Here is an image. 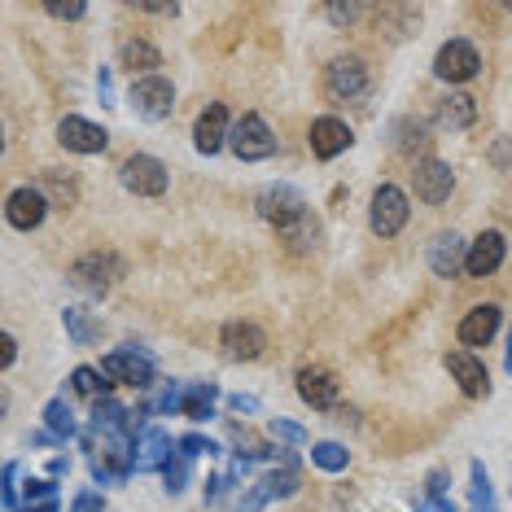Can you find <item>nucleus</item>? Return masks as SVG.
Masks as SVG:
<instances>
[{"label": "nucleus", "instance_id": "f257e3e1", "mask_svg": "<svg viewBox=\"0 0 512 512\" xmlns=\"http://www.w3.org/2000/svg\"><path fill=\"white\" fill-rule=\"evenodd\" d=\"M259 219H267V224L298 250H307L320 232L316 219H311V211H307V197H302L298 189H289V184H272V189L259 193Z\"/></svg>", "mask_w": 512, "mask_h": 512}, {"label": "nucleus", "instance_id": "f03ea898", "mask_svg": "<svg viewBox=\"0 0 512 512\" xmlns=\"http://www.w3.org/2000/svg\"><path fill=\"white\" fill-rule=\"evenodd\" d=\"M119 276H123V259H119V254L92 250V254H84V259L71 263V285L79 289V294H88V298H106L110 289L119 285Z\"/></svg>", "mask_w": 512, "mask_h": 512}, {"label": "nucleus", "instance_id": "7ed1b4c3", "mask_svg": "<svg viewBox=\"0 0 512 512\" xmlns=\"http://www.w3.org/2000/svg\"><path fill=\"white\" fill-rule=\"evenodd\" d=\"M127 101H132L136 119L162 123V119H171V110H176V88H171V79H162V75H145L132 84Z\"/></svg>", "mask_w": 512, "mask_h": 512}, {"label": "nucleus", "instance_id": "20e7f679", "mask_svg": "<svg viewBox=\"0 0 512 512\" xmlns=\"http://www.w3.org/2000/svg\"><path fill=\"white\" fill-rule=\"evenodd\" d=\"M101 377L114 381V386H132V390H149L154 386V359L136 346H123V351H110L101 359Z\"/></svg>", "mask_w": 512, "mask_h": 512}, {"label": "nucleus", "instance_id": "39448f33", "mask_svg": "<svg viewBox=\"0 0 512 512\" xmlns=\"http://www.w3.org/2000/svg\"><path fill=\"white\" fill-rule=\"evenodd\" d=\"M228 145L241 162H263L276 154V136H272V127L263 123V114H241V119L232 123Z\"/></svg>", "mask_w": 512, "mask_h": 512}, {"label": "nucleus", "instance_id": "423d86ee", "mask_svg": "<svg viewBox=\"0 0 512 512\" xmlns=\"http://www.w3.org/2000/svg\"><path fill=\"white\" fill-rule=\"evenodd\" d=\"M407 215H412V206H407V193L399 184H381L377 193H372V211H368V224L377 237H399Z\"/></svg>", "mask_w": 512, "mask_h": 512}, {"label": "nucleus", "instance_id": "0eeeda50", "mask_svg": "<svg viewBox=\"0 0 512 512\" xmlns=\"http://www.w3.org/2000/svg\"><path fill=\"white\" fill-rule=\"evenodd\" d=\"M119 180H123V189L136 193V197H162L167 193V167H162L154 154H132L123 162Z\"/></svg>", "mask_w": 512, "mask_h": 512}, {"label": "nucleus", "instance_id": "6e6552de", "mask_svg": "<svg viewBox=\"0 0 512 512\" xmlns=\"http://www.w3.org/2000/svg\"><path fill=\"white\" fill-rule=\"evenodd\" d=\"M477 66H482V53H477L469 40H447L438 49V57H434V75L447 79V84H464V79H473Z\"/></svg>", "mask_w": 512, "mask_h": 512}, {"label": "nucleus", "instance_id": "1a4fd4ad", "mask_svg": "<svg viewBox=\"0 0 512 512\" xmlns=\"http://www.w3.org/2000/svg\"><path fill=\"white\" fill-rule=\"evenodd\" d=\"M412 184L425 206H442L451 197V189H456V176H451V167L442 158H421L412 171Z\"/></svg>", "mask_w": 512, "mask_h": 512}, {"label": "nucleus", "instance_id": "9d476101", "mask_svg": "<svg viewBox=\"0 0 512 512\" xmlns=\"http://www.w3.org/2000/svg\"><path fill=\"white\" fill-rule=\"evenodd\" d=\"M324 88H329V97H337V101L364 97L368 92V66L359 62V57H333L329 71H324Z\"/></svg>", "mask_w": 512, "mask_h": 512}, {"label": "nucleus", "instance_id": "9b49d317", "mask_svg": "<svg viewBox=\"0 0 512 512\" xmlns=\"http://www.w3.org/2000/svg\"><path fill=\"white\" fill-rule=\"evenodd\" d=\"M57 141H62L71 154H106L110 145V132L88 119H79V114H66L62 123H57Z\"/></svg>", "mask_w": 512, "mask_h": 512}, {"label": "nucleus", "instance_id": "f8f14e48", "mask_svg": "<svg viewBox=\"0 0 512 512\" xmlns=\"http://www.w3.org/2000/svg\"><path fill=\"white\" fill-rule=\"evenodd\" d=\"M442 364H447L451 381H456L469 399H486V394H491V372H486V364L473 351H451Z\"/></svg>", "mask_w": 512, "mask_h": 512}, {"label": "nucleus", "instance_id": "ddd939ff", "mask_svg": "<svg viewBox=\"0 0 512 512\" xmlns=\"http://www.w3.org/2000/svg\"><path fill=\"white\" fill-rule=\"evenodd\" d=\"M228 136H232V119H228V106H206L202 114H197V127H193V145H197V154H219V149L228 145Z\"/></svg>", "mask_w": 512, "mask_h": 512}, {"label": "nucleus", "instance_id": "4468645a", "mask_svg": "<svg viewBox=\"0 0 512 512\" xmlns=\"http://www.w3.org/2000/svg\"><path fill=\"white\" fill-rule=\"evenodd\" d=\"M44 215H49V197H44L40 189H31V184H22V189L9 193L5 202V219L14 224L18 232H31L44 224Z\"/></svg>", "mask_w": 512, "mask_h": 512}, {"label": "nucleus", "instance_id": "2eb2a0df", "mask_svg": "<svg viewBox=\"0 0 512 512\" xmlns=\"http://www.w3.org/2000/svg\"><path fill=\"white\" fill-rule=\"evenodd\" d=\"M219 346H224L228 359H259L267 351V333L250 320H228L224 333H219Z\"/></svg>", "mask_w": 512, "mask_h": 512}, {"label": "nucleus", "instance_id": "dca6fc26", "mask_svg": "<svg viewBox=\"0 0 512 512\" xmlns=\"http://www.w3.org/2000/svg\"><path fill=\"white\" fill-rule=\"evenodd\" d=\"M171 447H180V442H171L167 429L158 425H145L141 434H136V473H154V469H167V460L176 456Z\"/></svg>", "mask_w": 512, "mask_h": 512}, {"label": "nucleus", "instance_id": "f3484780", "mask_svg": "<svg viewBox=\"0 0 512 512\" xmlns=\"http://www.w3.org/2000/svg\"><path fill=\"white\" fill-rule=\"evenodd\" d=\"M298 394H302V403H311L316 412H333L342 386H337V377L329 368H302L298 372Z\"/></svg>", "mask_w": 512, "mask_h": 512}, {"label": "nucleus", "instance_id": "a211bd4d", "mask_svg": "<svg viewBox=\"0 0 512 512\" xmlns=\"http://www.w3.org/2000/svg\"><path fill=\"white\" fill-rule=\"evenodd\" d=\"M464 259H469V246H464L460 232H438L429 241V267H434V276H460Z\"/></svg>", "mask_w": 512, "mask_h": 512}, {"label": "nucleus", "instance_id": "6ab92c4d", "mask_svg": "<svg viewBox=\"0 0 512 512\" xmlns=\"http://www.w3.org/2000/svg\"><path fill=\"white\" fill-rule=\"evenodd\" d=\"M504 232H482V237L469 246V259H464V272L469 276H495L504 267Z\"/></svg>", "mask_w": 512, "mask_h": 512}, {"label": "nucleus", "instance_id": "aec40b11", "mask_svg": "<svg viewBox=\"0 0 512 512\" xmlns=\"http://www.w3.org/2000/svg\"><path fill=\"white\" fill-rule=\"evenodd\" d=\"M351 145H355V132L342 119H316V123H311V154H316V158L329 162L337 154H346Z\"/></svg>", "mask_w": 512, "mask_h": 512}, {"label": "nucleus", "instance_id": "412c9836", "mask_svg": "<svg viewBox=\"0 0 512 512\" xmlns=\"http://www.w3.org/2000/svg\"><path fill=\"white\" fill-rule=\"evenodd\" d=\"M499 333V307H473L469 316L460 320V346H486Z\"/></svg>", "mask_w": 512, "mask_h": 512}, {"label": "nucleus", "instance_id": "4be33fe9", "mask_svg": "<svg viewBox=\"0 0 512 512\" xmlns=\"http://www.w3.org/2000/svg\"><path fill=\"white\" fill-rule=\"evenodd\" d=\"M215 403H219L215 381H189V386H184V399H180V416H189V421H211Z\"/></svg>", "mask_w": 512, "mask_h": 512}, {"label": "nucleus", "instance_id": "5701e85b", "mask_svg": "<svg viewBox=\"0 0 512 512\" xmlns=\"http://www.w3.org/2000/svg\"><path fill=\"white\" fill-rule=\"evenodd\" d=\"M434 119H438V127H447V132H460V127H469L477 119V106L469 92H447V97L438 101Z\"/></svg>", "mask_w": 512, "mask_h": 512}, {"label": "nucleus", "instance_id": "b1692460", "mask_svg": "<svg viewBox=\"0 0 512 512\" xmlns=\"http://www.w3.org/2000/svg\"><path fill=\"white\" fill-rule=\"evenodd\" d=\"M119 62L127 66V71H141V79L145 75H154L158 71V66H162V53L154 49V44H149V40H123V49H119Z\"/></svg>", "mask_w": 512, "mask_h": 512}, {"label": "nucleus", "instance_id": "393cba45", "mask_svg": "<svg viewBox=\"0 0 512 512\" xmlns=\"http://www.w3.org/2000/svg\"><path fill=\"white\" fill-rule=\"evenodd\" d=\"M62 324H66V333H71L75 346H92L101 337V320L92 316L88 307H66L62 311Z\"/></svg>", "mask_w": 512, "mask_h": 512}, {"label": "nucleus", "instance_id": "a878e982", "mask_svg": "<svg viewBox=\"0 0 512 512\" xmlns=\"http://www.w3.org/2000/svg\"><path fill=\"white\" fill-rule=\"evenodd\" d=\"M44 429H49L57 442L75 438L79 434V421H75L71 403H66V399H49V403H44Z\"/></svg>", "mask_w": 512, "mask_h": 512}, {"label": "nucleus", "instance_id": "bb28decb", "mask_svg": "<svg viewBox=\"0 0 512 512\" xmlns=\"http://www.w3.org/2000/svg\"><path fill=\"white\" fill-rule=\"evenodd\" d=\"M469 512H499L495 504V486H491V477H486V464L482 460H473L469 464Z\"/></svg>", "mask_w": 512, "mask_h": 512}, {"label": "nucleus", "instance_id": "cd10ccee", "mask_svg": "<svg viewBox=\"0 0 512 512\" xmlns=\"http://www.w3.org/2000/svg\"><path fill=\"white\" fill-rule=\"evenodd\" d=\"M228 438H232V447H237V460H272L281 447H267V442L259 434H250L246 425H228Z\"/></svg>", "mask_w": 512, "mask_h": 512}, {"label": "nucleus", "instance_id": "c85d7f7f", "mask_svg": "<svg viewBox=\"0 0 512 512\" xmlns=\"http://www.w3.org/2000/svg\"><path fill=\"white\" fill-rule=\"evenodd\" d=\"M254 486L263 491L267 504H272V499H289V495H298V469H294V464H285V469H272L267 477H259Z\"/></svg>", "mask_w": 512, "mask_h": 512}, {"label": "nucleus", "instance_id": "c756f323", "mask_svg": "<svg viewBox=\"0 0 512 512\" xmlns=\"http://www.w3.org/2000/svg\"><path fill=\"white\" fill-rule=\"evenodd\" d=\"M44 197H49V206H75L79 202V184L71 176H62V171H44Z\"/></svg>", "mask_w": 512, "mask_h": 512}, {"label": "nucleus", "instance_id": "7c9ffc66", "mask_svg": "<svg viewBox=\"0 0 512 512\" xmlns=\"http://www.w3.org/2000/svg\"><path fill=\"white\" fill-rule=\"evenodd\" d=\"M71 390L75 394H84V399H92V403H101V399H110V381L101 377V368H75L71 372Z\"/></svg>", "mask_w": 512, "mask_h": 512}, {"label": "nucleus", "instance_id": "2f4dec72", "mask_svg": "<svg viewBox=\"0 0 512 512\" xmlns=\"http://www.w3.org/2000/svg\"><path fill=\"white\" fill-rule=\"evenodd\" d=\"M311 464L324 473H342L346 464H351V451H346L342 442H316V447H311Z\"/></svg>", "mask_w": 512, "mask_h": 512}, {"label": "nucleus", "instance_id": "473e14b6", "mask_svg": "<svg viewBox=\"0 0 512 512\" xmlns=\"http://www.w3.org/2000/svg\"><path fill=\"white\" fill-rule=\"evenodd\" d=\"M162 482H167V495H180L184 486H189V456L176 451V456L167 460V469H162Z\"/></svg>", "mask_w": 512, "mask_h": 512}, {"label": "nucleus", "instance_id": "72a5a7b5", "mask_svg": "<svg viewBox=\"0 0 512 512\" xmlns=\"http://www.w3.org/2000/svg\"><path fill=\"white\" fill-rule=\"evenodd\" d=\"M180 451H184L189 460H197V456H219V442L202 438V434H184V438H180Z\"/></svg>", "mask_w": 512, "mask_h": 512}, {"label": "nucleus", "instance_id": "f704fd0d", "mask_svg": "<svg viewBox=\"0 0 512 512\" xmlns=\"http://www.w3.org/2000/svg\"><path fill=\"white\" fill-rule=\"evenodd\" d=\"M22 495H27V504H44V499H57V486H53V477H31L22 486Z\"/></svg>", "mask_w": 512, "mask_h": 512}, {"label": "nucleus", "instance_id": "c9c22d12", "mask_svg": "<svg viewBox=\"0 0 512 512\" xmlns=\"http://www.w3.org/2000/svg\"><path fill=\"white\" fill-rule=\"evenodd\" d=\"M0 504H5L9 512L22 508V504H18V464H14V460L5 464V491H0Z\"/></svg>", "mask_w": 512, "mask_h": 512}, {"label": "nucleus", "instance_id": "e433bc0d", "mask_svg": "<svg viewBox=\"0 0 512 512\" xmlns=\"http://www.w3.org/2000/svg\"><path fill=\"white\" fill-rule=\"evenodd\" d=\"M267 429H272V438H285V442H307V429L294 425V421H281V416H272V421H267Z\"/></svg>", "mask_w": 512, "mask_h": 512}, {"label": "nucleus", "instance_id": "4c0bfd02", "mask_svg": "<svg viewBox=\"0 0 512 512\" xmlns=\"http://www.w3.org/2000/svg\"><path fill=\"white\" fill-rule=\"evenodd\" d=\"M44 14L62 18V22H79V18L88 14V5H79V0H71V5H44Z\"/></svg>", "mask_w": 512, "mask_h": 512}, {"label": "nucleus", "instance_id": "58836bf2", "mask_svg": "<svg viewBox=\"0 0 512 512\" xmlns=\"http://www.w3.org/2000/svg\"><path fill=\"white\" fill-rule=\"evenodd\" d=\"M324 14H329V22H337V27H351V22L364 14V9H359V5H329Z\"/></svg>", "mask_w": 512, "mask_h": 512}, {"label": "nucleus", "instance_id": "ea45409f", "mask_svg": "<svg viewBox=\"0 0 512 512\" xmlns=\"http://www.w3.org/2000/svg\"><path fill=\"white\" fill-rule=\"evenodd\" d=\"M71 512H106V499H101L97 491H84L71 499Z\"/></svg>", "mask_w": 512, "mask_h": 512}, {"label": "nucleus", "instance_id": "a19ab883", "mask_svg": "<svg viewBox=\"0 0 512 512\" xmlns=\"http://www.w3.org/2000/svg\"><path fill=\"white\" fill-rule=\"evenodd\" d=\"M228 482H232V477H228V473H215V477H211V482H206V504H219V499H224V495H228Z\"/></svg>", "mask_w": 512, "mask_h": 512}, {"label": "nucleus", "instance_id": "79ce46f5", "mask_svg": "<svg viewBox=\"0 0 512 512\" xmlns=\"http://www.w3.org/2000/svg\"><path fill=\"white\" fill-rule=\"evenodd\" d=\"M416 512H456V504H451V499H416V504H412Z\"/></svg>", "mask_w": 512, "mask_h": 512}, {"label": "nucleus", "instance_id": "37998d69", "mask_svg": "<svg viewBox=\"0 0 512 512\" xmlns=\"http://www.w3.org/2000/svg\"><path fill=\"white\" fill-rule=\"evenodd\" d=\"M18 359V342H14V333H0V364H14Z\"/></svg>", "mask_w": 512, "mask_h": 512}, {"label": "nucleus", "instance_id": "c03bdc74", "mask_svg": "<svg viewBox=\"0 0 512 512\" xmlns=\"http://www.w3.org/2000/svg\"><path fill=\"white\" fill-rule=\"evenodd\" d=\"M97 92H101V106H114V84H110L106 66H101V75H97Z\"/></svg>", "mask_w": 512, "mask_h": 512}, {"label": "nucleus", "instance_id": "a18cd8bd", "mask_svg": "<svg viewBox=\"0 0 512 512\" xmlns=\"http://www.w3.org/2000/svg\"><path fill=\"white\" fill-rule=\"evenodd\" d=\"M228 407H232V412H259V399H250V394H232V399H228Z\"/></svg>", "mask_w": 512, "mask_h": 512}, {"label": "nucleus", "instance_id": "49530a36", "mask_svg": "<svg viewBox=\"0 0 512 512\" xmlns=\"http://www.w3.org/2000/svg\"><path fill=\"white\" fill-rule=\"evenodd\" d=\"M141 14H154V18H176L180 5H141Z\"/></svg>", "mask_w": 512, "mask_h": 512}, {"label": "nucleus", "instance_id": "de8ad7c7", "mask_svg": "<svg viewBox=\"0 0 512 512\" xmlns=\"http://www.w3.org/2000/svg\"><path fill=\"white\" fill-rule=\"evenodd\" d=\"M53 434H49V429H36V434H31V447H53Z\"/></svg>", "mask_w": 512, "mask_h": 512}, {"label": "nucleus", "instance_id": "09e8293b", "mask_svg": "<svg viewBox=\"0 0 512 512\" xmlns=\"http://www.w3.org/2000/svg\"><path fill=\"white\" fill-rule=\"evenodd\" d=\"M18 512H57V499H44V504H22Z\"/></svg>", "mask_w": 512, "mask_h": 512}, {"label": "nucleus", "instance_id": "8fccbe9b", "mask_svg": "<svg viewBox=\"0 0 512 512\" xmlns=\"http://www.w3.org/2000/svg\"><path fill=\"white\" fill-rule=\"evenodd\" d=\"M49 473H53V477H62V473H66V456H57V460L49 464Z\"/></svg>", "mask_w": 512, "mask_h": 512}, {"label": "nucleus", "instance_id": "3c124183", "mask_svg": "<svg viewBox=\"0 0 512 512\" xmlns=\"http://www.w3.org/2000/svg\"><path fill=\"white\" fill-rule=\"evenodd\" d=\"M504 364H508V372H512V333H508V355H504Z\"/></svg>", "mask_w": 512, "mask_h": 512}]
</instances>
